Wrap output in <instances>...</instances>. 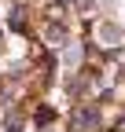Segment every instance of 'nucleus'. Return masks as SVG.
Here are the masks:
<instances>
[]
</instances>
